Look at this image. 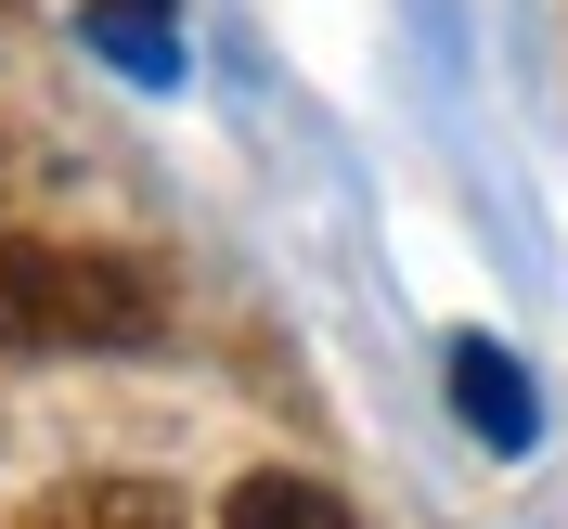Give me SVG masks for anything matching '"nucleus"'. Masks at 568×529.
<instances>
[{"mask_svg": "<svg viewBox=\"0 0 568 529\" xmlns=\"http://www.w3.org/2000/svg\"><path fill=\"white\" fill-rule=\"evenodd\" d=\"M169 336V284L130 246H65V233H0V349H142Z\"/></svg>", "mask_w": 568, "mask_h": 529, "instance_id": "nucleus-1", "label": "nucleus"}, {"mask_svg": "<svg viewBox=\"0 0 568 529\" xmlns=\"http://www.w3.org/2000/svg\"><path fill=\"white\" fill-rule=\"evenodd\" d=\"M220 529H349V503L311 491V478H246V491L220 503Z\"/></svg>", "mask_w": 568, "mask_h": 529, "instance_id": "nucleus-5", "label": "nucleus"}, {"mask_svg": "<svg viewBox=\"0 0 568 529\" xmlns=\"http://www.w3.org/2000/svg\"><path fill=\"white\" fill-rule=\"evenodd\" d=\"M0 529H181V491L169 478H65V491H39Z\"/></svg>", "mask_w": 568, "mask_h": 529, "instance_id": "nucleus-3", "label": "nucleus"}, {"mask_svg": "<svg viewBox=\"0 0 568 529\" xmlns=\"http://www.w3.org/2000/svg\"><path fill=\"white\" fill-rule=\"evenodd\" d=\"M439 388H453V414H465L478 452H530L542 439V400H530V375H517L504 336H453V349H439Z\"/></svg>", "mask_w": 568, "mask_h": 529, "instance_id": "nucleus-2", "label": "nucleus"}, {"mask_svg": "<svg viewBox=\"0 0 568 529\" xmlns=\"http://www.w3.org/2000/svg\"><path fill=\"white\" fill-rule=\"evenodd\" d=\"M78 27H91V52H104L116 78H142V91H169V78H181V27H169V0H91Z\"/></svg>", "mask_w": 568, "mask_h": 529, "instance_id": "nucleus-4", "label": "nucleus"}, {"mask_svg": "<svg viewBox=\"0 0 568 529\" xmlns=\"http://www.w3.org/2000/svg\"><path fill=\"white\" fill-rule=\"evenodd\" d=\"M13 194H27V155H13V130H0V233H13Z\"/></svg>", "mask_w": 568, "mask_h": 529, "instance_id": "nucleus-6", "label": "nucleus"}]
</instances>
